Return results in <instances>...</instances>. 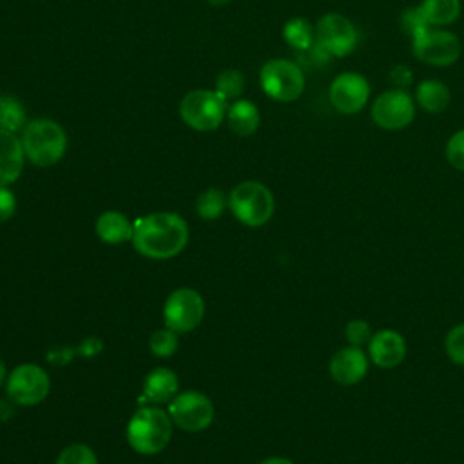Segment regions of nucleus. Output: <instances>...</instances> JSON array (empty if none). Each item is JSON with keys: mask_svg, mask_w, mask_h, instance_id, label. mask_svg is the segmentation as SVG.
Returning a JSON list of instances; mask_svg holds the SVG:
<instances>
[{"mask_svg": "<svg viewBox=\"0 0 464 464\" xmlns=\"http://www.w3.org/2000/svg\"><path fill=\"white\" fill-rule=\"evenodd\" d=\"M188 241V228L183 218L172 212H154L134 223V248L150 259H170Z\"/></svg>", "mask_w": 464, "mask_h": 464, "instance_id": "1", "label": "nucleus"}, {"mask_svg": "<svg viewBox=\"0 0 464 464\" xmlns=\"http://www.w3.org/2000/svg\"><path fill=\"white\" fill-rule=\"evenodd\" d=\"M170 435V415L154 406L140 408L127 424V440L130 448L141 455L160 453L169 444Z\"/></svg>", "mask_w": 464, "mask_h": 464, "instance_id": "2", "label": "nucleus"}, {"mask_svg": "<svg viewBox=\"0 0 464 464\" xmlns=\"http://www.w3.org/2000/svg\"><path fill=\"white\" fill-rule=\"evenodd\" d=\"M22 147L31 163L38 167H51L65 154L67 136L60 123L42 118L24 127Z\"/></svg>", "mask_w": 464, "mask_h": 464, "instance_id": "3", "label": "nucleus"}, {"mask_svg": "<svg viewBox=\"0 0 464 464\" xmlns=\"http://www.w3.org/2000/svg\"><path fill=\"white\" fill-rule=\"evenodd\" d=\"M232 214L246 227H261L274 214V196L259 181H243L228 196Z\"/></svg>", "mask_w": 464, "mask_h": 464, "instance_id": "4", "label": "nucleus"}, {"mask_svg": "<svg viewBox=\"0 0 464 464\" xmlns=\"http://www.w3.org/2000/svg\"><path fill=\"white\" fill-rule=\"evenodd\" d=\"M259 83L266 96L276 102L288 103L303 94L304 74L295 62L274 58L261 67Z\"/></svg>", "mask_w": 464, "mask_h": 464, "instance_id": "5", "label": "nucleus"}, {"mask_svg": "<svg viewBox=\"0 0 464 464\" xmlns=\"http://www.w3.org/2000/svg\"><path fill=\"white\" fill-rule=\"evenodd\" d=\"M411 53L417 60L428 65L448 67L459 60L462 44L460 38L451 31L426 27L411 38Z\"/></svg>", "mask_w": 464, "mask_h": 464, "instance_id": "6", "label": "nucleus"}, {"mask_svg": "<svg viewBox=\"0 0 464 464\" xmlns=\"http://www.w3.org/2000/svg\"><path fill=\"white\" fill-rule=\"evenodd\" d=\"M227 112V102L216 91L198 89L188 92L179 105L181 120L201 132L214 130L221 125Z\"/></svg>", "mask_w": 464, "mask_h": 464, "instance_id": "7", "label": "nucleus"}, {"mask_svg": "<svg viewBox=\"0 0 464 464\" xmlns=\"http://www.w3.org/2000/svg\"><path fill=\"white\" fill-rule=\"evenodd\" d=\"M359 33L341 13H324L315 25V44L330 56L343 58L357 47Z\"/></svg>", "mask_w": 464, "mask_h": 464, "instance_id": "8", "label": "nucleus"}, {"mask_svg": "<svg viewBox=\"0 0 464 464\" xmlns=\"http://www.w3.org/2000/svg\"><path fill=\"white\" fill-rule=\"evenodd\" d=\"M370 116L384 130L406 129L415 118V100L401 89L384 91L373 100Z\"/></svg>", "mask_w": 464, "mask_h": 464, "instance_id": "9", "label": "nucleus"}, {"mask_svg": "<svg viewBox=\"0 0 464 464\" xmlns=\"http://www.w3.org/2000/svg\"><path fill=\"white\" fill-rule=\"evenodd\" d=\"M49 390V375L36 364H20L7 375V395L14 404L34 406L47 397Z\"/></svg>", "mask_w": 464, "mask_h": 464, "instance_id": "10", "label": "nucleus"}, {"mask_svg": "<svg viewBox=\"0 0 464 464\" xmlns=\"http://www.w3.org/2000/svg\"><path fill=\"white\" fill-rule=\"evenodd\" d=\"M205 314L201 295L192 288H179L172 292L163 306L165 326L178 334H185L199 326Z\"/></svg>", "mask_w": 464, "mask_h": 464, "instance_id": "11", "label": "nucleus"}, {"mask_svg": "<svg viewBox=\"0 0 464 464\" xmlns=\"http://www.w3.org/2000/svg\"><path fill=\"white\" fill-rule=\"evenodd\" d=\"M169 415L176 426L185 431H201L214 419L210 399L199 392L178 393L169 404Z\"/></svg>", "mask_w": 464, "mask_h": 464, "instance_id": "12", "label": "nucleus"}, {"mask_svg": "<svg viewBox=\"0 0 464 464\" xmlns=\"http://www.w3.org/2000/svg\"><path fill=\"white\" fill-rule=\"evenodd\" d=\"M328 100L337 112L357 114L370 100V83L355 71L341 72L330 83Z\"/></svg>", "mask_w": 464, "mask_h": 464, "instance_id": "13", "label": "nucleus"}, {"mask_svg": "<svg viewBox=\"0 0 464 464\" xmlns=\"http://www.w3.org/2000/svg\"><path fill=\"white\" fill-rule=\"evenodd\" d=\"M368 372V359L359 346L339 350L330 359V375L343 386L357 384Z\"/></svg>", "mask_w": 464, "mask_h": 464, "instance_id": "14", "label": "nucleus"}, {"mask_svg": "<svg viewBox=\"0 0 464 464\" xmlns=\"http://www.w3.org/2000/svg\"><path fill=\"white\" fill-rule=\"evenodd\" d=\"M370 357L379 368H393L404 361L406 343L395 330H381L368 343Z\"/></svg>", "mask_w": 464, "mask_h": 464, "instance_id": "15", "label": "nucleus"}, {"mask_svg": "<svg viewBox=\"0 0 464 464\" xmlns=\"http://www.w3.org/2000/svg\"><path fill=\"white\" fill-rule=\"evenodd\" d=\"M24 147L22 140L14 132L0 129V185H9L18 179L24 169Z\"/></svg>", "mask_w": 464, "mask_h": 464, "instance_id": "16", "label": "nucleus"}, {"mask_svg": "<svg viewBox=\"0 0 464 464\" xmlns=\"http://www.w3.org/2000/svg\"><path fill=\"white\" fill-rule=\"evenodd\" d=\"M96 234L103 243L120 245L125 241H132L134 223H130L121 212L107 210L96 221Z\"/></svg>", "mask_w": 464, "mask_h": 464, "instance_id": "17", "label": "nucleus"}, {"mask_svg": "<svg viewBox=\"0 0 464 464\" xmlns=\"http://www.w3.org/2000/svg\"><path fill=\"white\" fill-rule=\"evenodd\" d=\"M143 395L152 402H170L178 395V375L169 368L152 370L145 377Z\"/></svg>", "mask_w": 464, "mask_h": 464, "instance_id": "18", "label": "nucleus"}, {"mask_svg": "<svg viewBox=\"0 0 464 464\" xmlns=\"http://www.w3.org/2000/svg\"><path fill=\"white\" fill-rule=\"evenodd\" d=\"M451 102V92L448 85L440 80H422L415 89V103L426 112L437 114L446 111Z\"/></svg>", "mask_w": 464, "mask_h": 464, "instance_id": "19", "label": "nucleus"}, {"mask_svg": "<svg viewBox=\"0 0 464 464\" xmlns=\"http://www.w3.org/2000/svg\"><path fill=\"white\" fill-rule=\"evenodd\" d=\"M259 109L250 100H236L227 111L228 127L239 136H250L259 127Z\"/></svg>", "mask_w": 464, "mask_h": 464, "instance_id": "20", "label": "nucleus"}, {"mask_svg": "<svg viewBox=\"0 0 464 464\" xmlns=\"http://www.w3.org/2000/svg\"><path fill=\"white\" fill-rule=\"evenodd\" d=\"M460 0H420L419 9L431 27L453 24L460 14Z\"/></svg>", "mask_w": 464, "mask_h": 464, "instance_id": "21", "label": "nucleus"}, {"mask_svg": "<svg viewBox=\"0 0 464 464\" xmlns=\"http://www.w3.org/2000/svg\"><path fill=\"white\" fill-rule=\"evenodd\" d=\"M283 38L290 47L308 51L315 44V27L304 18H290L283 27Z\"/></svg>", "mask_w": 464, "mask_h": 464, "instance_id": "22", "label": "nucleus"}, {"mask_svg": "<svg viewBox=\"0 0 464 464\" xmlns=\"http://www.w3.org/2000/svg\"><path fill=\"white\" fill-rule=\"evenodd\" d=\"M25 123V109L13 96H0V129L16 132Z\"/></svg>", "mask_w": 464, "mask_h": 464, "instance_id": "23", "label": "nucleus"}, {"mask_svg": "<svg viewBox=\"0 0 464 464\" xmlns=\"http://www.w3.org/2000/svg\"><path fill=\"white\" fill-rule=\"evenodd\" d=\"M225 205H227V199L219 188H207L196 199V212L203 219H216L223 214Z\"/></svg>", "mask_w": 464, "mask_h": 464, "instance_id": "24", "label": "nucleus"}, {"mask_svg": "<svg viewBox=\"0 0 464 464\" xmlns=\"http://www.w3.org/2000/svg\"><path fill=\"white\" fill-rule=\"evenodd\" d=\"M245 91V76L236 69H227L219 72L216 80V92L225 100H237Z\"/></svg>", "mask_w": 464, "mask_h": 464, "instance_id": "25", "label": "nucleus"}, {"mask_svg": "<svg viewBox=\"0 0 464 464\" xmlns=\"http://www.w3.org/2000/svg\"><path fill=\"white\" fill-rule=\"evenodd\" d=\"M149 346H150L154 355H158V357H170L178 350V332L170 330L169 326L160 328V330H156L150 335Z\"/></svg>", "mask_w": 464, "mask_h": 464, "instance_id": "26", "label": "nucleus"}, {"mask_svg": "<svg viewBox=\"0 0 464 464\" xmlns=\"http://www.w3.org/2000/svg\"><path fill=\"white\" fill-rule=\"evenodd\" d=\"M56 464H98V460L89 446L71 444L60 451Z\"/></svg>", "mask_w": 464, "mask_h": 464, "instance_id": "27", "label": "nucleus"}, {"mask_svg": "<svg viewBox=\"0 0 464 464\" xmlns=\"http://www.w3.org/2000/svg\"><path fill=\"white\" fill-rule=\"evenodd\" d=\"M444 348L448 357L455 362L464 366V324L453 326L444 341Z\"/></svg>", "mask_w": 464, "mask_h": 464, "instance_id": "28", "label": "nucleus"}, {"mask_svg": "<svg viewBox=\"0 0 464 464\" xmlns=\"http://www.w3.org/2000/svg\"><path fill=\"white\" fill-rule=\"evenodd\" d=\"M399 24H401V29H402L408 36H411V38H413L415 34H419L422 29L431 27V25L426 22L424 14L420 13L419 5L404 9V11H402V14H401Z\"/></svg>", "mask_w": 464, "mask_h": 464, "instance_id": "29", "label": "nucleus"}, {"mask_svg": "<svg viewBox=\"0 0 464 464\" xmlns=\"http://www.w3.org/2000/svg\"><path fill=\"white\" fill-rule=\"evenodd\" d=\"M444 154L453 169L464 170V129L451 134V138L446 143Z\"/></svg>", "mask_w": 464, "mask_h": 464, "instance_id": "30", "label": "nucleus"}, {"mask_svg": "<svg viewBox=\"0 0 464 464\" xmlns=\"http://www.w3.org/2000/svg\"><path fill=\"white\" fill-rule=\"evenodd\" d=\"M344 335L348 339V343L352 346H362L364 343H370L372 339V330H370V324L362 319H355V321H350L344 328Z\"/></svg>", "mask_w": 464, "mask_h": 464, "instance_id": "31", "label": "nucleus"}, {"mask_svg": "<svg viewBox=\"0 0 464 464\" xmlns=\"http://www.w3.org/2000/svg\"><path fill=\"white\" fill-rule=\"evenodd\" d=\"M390 82L395 89H401V91H406V87H410L413 83V72L410 67L399 63L395 67L390 69Z\"/></svg>", "mask_w": 464, "mask_h": 464, "instance_id": "32", "label": "nucleus"}, {"mask_svg": "<svg viewBox=\"0 0 464 464\" xmlns=\"http://www.w3.org/2000/svg\"><path fill=\"white\" fill-rule=\"evenodd\" d=\"M14 210H16V199L13 192L5 185H0V223L13 218Z\"/></svg>", "mask_w": 464, "mask_h": 464, "instance_id": "33", "label": "nucleus"}, {"mask_svg": "<svg viewBox=\"0 0 464 464\" xmlns=\"http://www.w3.org/2000/svg\"><path fill=\"white\" fill-rule=\"evenodd\" d=\"M102 348H103V344H102V341H100V339H96V337H89V339L82 341V344H80L78 352H80L83 357H94V355H98V353L102 352Z\"/></svg>", "mask_w": 464, "mask_h": 464, "instance_id": "34", "label": "nucleus"}, {"mask_svg": "<svg viewBox=\"0 0 464 464\" xmlns=\"http://www.w3.org/2000/svg\"><path fill=\"white\" fill-rule=\"evenodd\" d=\"M71 359V350H62V353H60V364H63V362H67ZM56 355L54 353H49V362H54L56 364Z\"/></svg>", "mask_w": 464, "mask_h": 464, "instance_id": "35", "label": "nucleus"}, {"mask_svg": "<svg viewBox=\"0 0 464 464\" xmlns=\"http://www.w3.org/2000/svg\"><path fill=\"white\" fill-rule=\"evenodd\" d=\"M261 464H294V462L290 459H285V457H272V459L263 460Z\"/></svg>", "mask_w": 464, "mask_h": 464, "instance_id": "36", "label": "nucleus"}, {"mask_svg": "<svg viewBox=\"0 0 464 464\" xmlns=\"http://www.w3.org/2000/svg\"><path fill=\"white\" fill-rule=\"evenodd\" d=\"M5 375H7V372H5V364H4V361L0 359V384H4Z\"/></svg>", "mask_w": 464, "mask_h": 464, "instance_id": "37", "label": "nucleus"}, {"mask_svg": "<svg viewBox=\"0 0 464 464\" xmlns=\"http://www.w3.org/2000/svg\"><path fill=\"white\" fill-rule=\"evenodd\" d=\"M212 5H225V4H228L230 0H208Z\"/></svg>", "mask_w": 464, "mask_h": 464, "instance_id": "38", "label": "nucleus"}]
</instances>
